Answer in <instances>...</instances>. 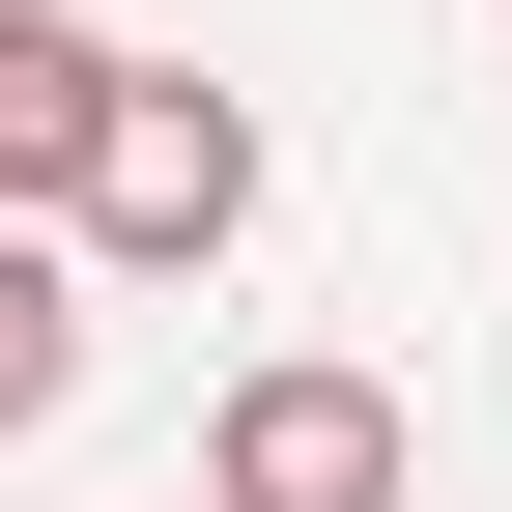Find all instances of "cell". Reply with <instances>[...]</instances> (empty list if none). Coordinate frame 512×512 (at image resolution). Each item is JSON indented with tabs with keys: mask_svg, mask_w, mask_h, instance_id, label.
I'll use <instances>...</instances> for the list:
<instances>
[{
	"mask_svg": "<svg viewBox=\"0 0 512 512\" xmlns=\"http://www.w3.org/2000/svg\"><path fill=\"white\" fill-rule=\"evenodd\" d=\"M228 228H256V114L143 57V86H114V143H86V256H143V285H200Z\"/></svg>",
	"mask_w": 512,
	"mask_h": 512,
	"instance_id": "cell-1",
	"label": "cell"
},
{
	"mask_svg": "<svg viewBox=\"0 0 512 512\" xmlns=\"http://www.w3.org/2000/svg\"><path fill=\"white\" fill-rule=\"evenodd\" d=\"M399 484H427L399 370H256V399L200 427V512H399Z\"/></svg>",
	"mask_w": 512,
	"mask_h": 512,
	"instance_id": "cell-2",
	"label": "cell"
},
{
	"mask_svg": "<svg viewBox=\"0 0 512 512\" xmlns=\"http://www.w3.org/2000/svg\"><path fill=\"white\" fill-rule=\"evenodd\" d=\"M114 86H143V57H86L29 0V29H0V200H86V143H114Z\"/></svg>",
	"mask_w": 512,
	"mask_h": 512,
	"instance_id": "cell-3",
	"label": "cell"
},
{
	"mask_svg": "<svg viewBox=\"0 0 512 512\" xmlns=\"http://www.w3.org/2000/svg\"><path fill=\"white\" fill-rule=\"evenodd\" d=\"M57 399H86V256L0 228V427H57Z\"/></svg>",
	"mask_w": 512,
	"mask_h": 512,
	"instance_id": "cell-4",
	"label": "cell"
},
{
	"mask_svg": "<svg viewBox=\"0 0 512 512\" xmlns=\"http://www.w3.org/2000/svg\"><path fill=\"white\" fill-rule=\"evenodd\" d=\"M0 29H29V0H0Z\"/></svg>",
	"mask_w": 512,
	"mask_h": 512,
	"instance_id": "cell-5",
	"label": "cell"
}]
</instances>
